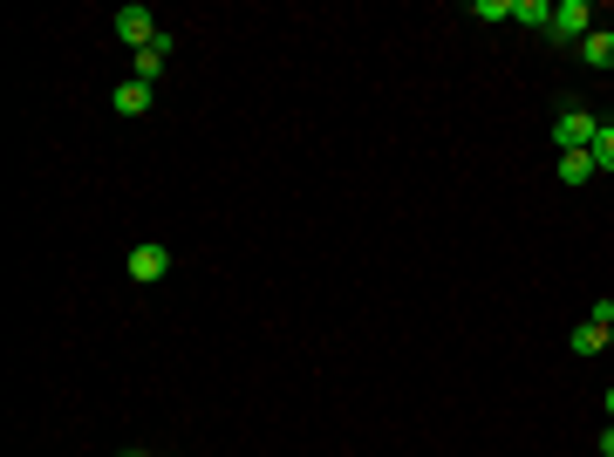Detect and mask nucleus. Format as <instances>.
Masks as SVG:
<instances>
[{
	"label": "nucleus",
	"mask_w": 614,
	"mask_h": 457,
	"mask_svg": "<svg viewBox=\"0 0 614 457\" xmlns=\"http://www.w3.org/2000/svg\"><path fill=\"white\" fill-rule=\"evenodd\" d=\"M601 457H614V423H608V437H601Z\"/></svg>",
	"instance_id": "obj_13"
},
{
	"label": "nucleus",
	"mask_w": 614,
	"mask_h": 457,
	"mask_svg": "<svg viewBox=\"0 0 614 457\" xmlns=\"http://www.w3.org/2000/svg\"><path fill=\"white\" fill-rule=\"evenodd\" d=\"M512 21H526V28H553V0H512Z\"/></svg>",
	"instance_id": "obj_10"
},
{
	"label": "nucleus",
	"mask_w": 614,
	"mask_h": 457,
	"mask_svg": "<svg viewBox=\"0 0 614 457\" xmlns=\"http://www.w3.org/2000/svg\"><path fill=\"white\" fill-rule=\"evenodd\" d=\"M171 48H178V35H157L151 48H137V82H157V76H164V62H171Z\"/></svg>",
	"instance_id": "obj_5"
},
{
	"label": "nucleus",
	"mask_w": 614,
	"mask_h": 457,
	"mask_svg": "<svg viewBox=\"0 0 614 457\" xmlns=\"http://www.w3.org/2000/svg\"><path fill=\"white\" fill-rule=\"evenodd\" d=\"M594 171L614 178V123H601V137H594Z\"/></svg>",
	"instance_id": "obj_11"
},
{
	"label": "nucleus",
	"mask_w": 614,
	"mask_h": 457,
	"mask_svg": "<svg viewBox=\"0 0 614 457\" xmlns=\"http://www.w3.org/2000/svg\"><path fill=\"white\" fill-rule=\"evenodd\" d=\"M580 62H587V69H614V35L608 28H594V35L580 41Z\"/></svg>",
	"instance_id": "obj_7"
},
{
	"label": "nucleus",
	"mask_w": 614,
	"mask_h": 457,
	"mask_svg": "<svg viewBox=\"0 0 614 457\" xmlns=\"http://www.w3.org/2000/svg\"><path fill=\"white\" fill-rule=\"evenodd\" d=\"M601 403H608V417H614V389H608V396H601Z\"/></svg>",
	"instance_id": "obj_14"
},
{
	"label": "nucleus",
	"mask_w": 614,
	"mask_h": 457,
	"mask_svg": "<svg viewBox=\"0 0 614 457\" xmlns=\"http://www.w3.org/2000/svg\"><path fill=\"white\" fill-rule=\"evenodd\" d=\"M567 348H574V355H601V348H608V328H594V321H580L574 335H567Z\"/></svg>",
	"instance_id": "obj_9"
},
{
	"label": "nucleus",
	"mask_w": 614,
	"mask_h": 457,
	"mask_svg": "<svg viewBox=\"0 0 614 457\" xmlns=\"http://www.w3.org/2000/svg\"><path fill=\"white\" fill-rule=\"evenodd\" d=\"M110 110H116V116H144V110H151V82H137V76H130V82H116Z\"/></svg>",
	"instance_id": "obj_6"
},
{
	"label": "nucleus",
	"mask_w": 614,
	"mask_h": 457,
	"mask_svg": "<svg viewBox=\"0 0 614 457\" xmlns=\"http://www.w3.org/2000/svg\"><path fill=\"white\" fill-rule=\"evenodd\" d=\"M157 35H164V28H157L151 7H116V41H130V48H151Z\"/></svg>",
	"instance_id": "obj_3"
},
{
	"label": "nucleus",
	"mask_w": 614,
	"mask_h": 457,
	"mask_svg": "<svg viewBox=\"0 0 614 457\" xmlns=\"http://www.w3.org/2000/svg\"><path fill=\"white\" fill-rule=\"evenodd\" d=\"M608 348H614V328H608Z\"/></svg>",
	"instance_id": "obj_15"
},
{
	"label": "nucleus",
	"mask_w": 614,
	"mask_h": 457,
	"mask_svg": "<svg viewBox=\"0 0 614 457\" xmlns=\"http://www.w3.org/2000/svg\"><path fill=\"white\" fill-rule=\"evenodd\" d=\"M471 14H478V21H512V0H478Z\"/></svg>",
	"instance_id": "obj_12"
},
{
	"label": "nucleus",
	"mask_w": 614,
	"mask_h": 457,
	"mask_svg": "<svg viewBox=\"0 0 614 457\" xmlns=\"http://www.w3.org/2000/svg\"><path fill=\"white\" fill-rule=\"evenodd\" d=\"M123 267H130V280H144V287H151V280H164V273H171V246L144 239V246H130V260H123Z\"/></svg>",
	"instance_id": "obj_4"
},
{
	"label": "nucleus",
	"mask_w": 614,
	"mask_h": 457,
	"mask_svg": "<svg viewBox=\"0 0 614 457\" xmlns=\"http://www.w3.org/2000/svg\"><path fill=\"white\" fill-rule=\"evenodd\" d=\"M546 35L580 48V41L594 35V7H587V0H553V28H546Z\"/></svg>",
	"instance_id": "obj_2"
},
{
	"label": "nucleus",
	"mask_w": 614,
	"mask_h": 457,
	"mask_svg": "<svg viewBox=\"0 0 614 457\" xmlns=\"http://www.w3.org/2000/svg\"><path fill=\"white\" fill-rule=\"evenodd\" d=\"M560 178L567 185H594L601 171H594V151H560Z\"/></svg>",
	"instance_id": "obj_8"
},
{
	"label": "nucleus",
	"mask_w": 614,
	"mask_h": 457,
	"mask_svg": "<svg viewBox=\"0 0 614 457\" xmlns=\"http://www.w3.org/2000/svg\"><path fill=\"white\" fill-rule=\"evenodd\" d=\"M594 137H601V116H587L580 103H567L560 123H553V144H560V151H594Z\"/></svg>",
	"instance_id": "obj_1"
}]
</instances>
